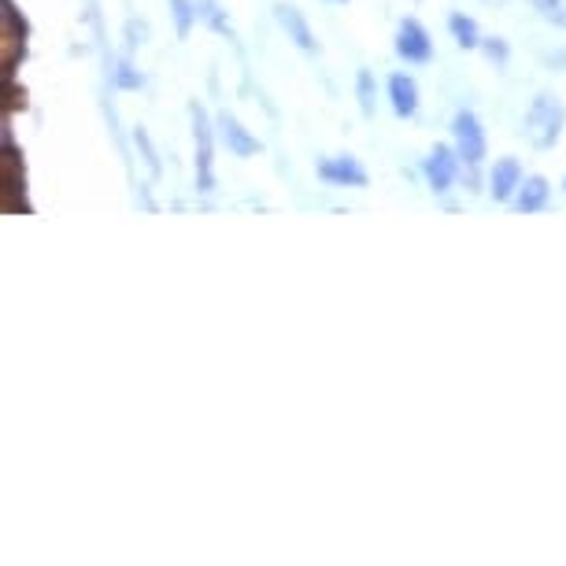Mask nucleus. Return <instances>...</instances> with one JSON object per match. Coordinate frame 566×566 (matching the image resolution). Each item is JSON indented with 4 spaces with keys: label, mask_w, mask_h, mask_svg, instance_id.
<instances>
[{
    "label": "nucleus",
    "mask_w": 566,
    "mask_h": 566,
    "mask_svg": "<svg viewBox=\"0 0 566 566\" xmlns=\"http://www.w3.org/2000/svg\"><path fill=\"white\" fill-rule=\"evenodd\" d=\"M189 126H193V167H197V193L211 197L219 186L216 178V115H208V108L200 101H189Z\"/></svg>",
    "instance_id": "1"
},
{
    "label": "nucleus",
    "mask_w": 566,
    "mask_h": 566,
    "mask_svg": "<svg viewBox=\"0 0 566 566\" xmlns=\"http://www.w3.org/2000/svg\"><path fill=\"white\" fill-rule=\"evenodd\" d=\"M566 126V108L555 93H537L526 108V119H522V137L537 148V153H548V148L559 145Z\"/></svg>",
    "instance_id": "2"
},
{
    "label": "nucleus",
    "mask_w": 566,
    "mask_h": 566,
    "mask_svg": "<svg viewBox=\"0 0 566 566\" xmlns=\"http://www.w3.org/2000/svg\"><path fill=\"white\" fill-rule=\"evenodd\" d=\"M452 145L459 159H463V170H470V175L478 178V170H482L489 159V137H485L482 119L470 108H459L452 115Z\"/></svg>",
    "instance_id": "3"
},
{
    "label": "nucleus",
    "mask_w": 566,
    "mask_h": 566,
    "mask_svg": "<svg viewBox=\"0 0 566 566\" xmlns=\"http://www.w3.org/2000/svg\"><path fill=\"white\" fill-rule=\"evenodd\" d=\"M459 175H463V159H459L455 145H433L422 159V178L433 197H448L455 189Z\"/></svg>",
    "instance_id": "4"
},
{
    "label": "nucleus",
    "mask_w": 566,
    "mask_h": 566,
    "mask_svg": "<svg viewBox=\"0 0 566 566\" xmlns=\"http://www.w3.org/2000/svg\"><path fill=\"white\" fill-rule=\"evenodd\" d=\"M392 49H397V56L408 63V67H422V63L433 60V38H430V30H426L415 15L400 19V23H397Z\"/></svg>",
    "instance_id": "5"
},
{
    "label": "nucleus",
    "mask_w": 566,
    "mask_h": 566,
    "mask_svg": "<svg viewBox=\"0 0 566 566\" xmlns=\"http://www.w3.org/2000/svg\"><path fill=\"white\" fill-rule=\"evenodd\" d=\"M216 134H219V145L227 148L230 156H238V159H252V156H260L263 153V142L255 137L249 126H244L238 115L233 112H216Z\"/></svg>",
    "instance_id": "6"
},
{
    "label": "nucleus",
    "mask_w": 566,
    "mask_h": 566,
    "mask_svg": "<svg viewBox=\"0 0 566 566\" xmlns=\"http://www.w3.org/2000/svg\"><path fill=\"white\" fill-rule=\"evenodd\" d=\"M315 175L318 181H326V186H337V189H367V167L359 164L356 156H326L315 164Z\"/></svg>",
    "instance_id": "7"
},
{
    "label": "nucleus",
    "mask_w": 566,
    "mask_h": 566,
    "mask_svg": "<svg viewBox=\"0 0 566 566\" xmlns=\"http://www.w3.org/2000/svg\"><path fill=\"white\" fill-rule=\"evenodd\" d=\"M386 97H389V108L397 119H415L422 108V90H419V82H415V74L408 71H392L389 78H386Z\"/></svg>",
    "instance_id": "8"
},
{
    "label": "nucleus",
    "mask_w": 566,
    "mask_h": 566,
    "mask_svg": "<svg viewBox=\"0 0 566 566\" xmlns=\"http://www.w3.org/2000/svg\"><path fill=\"white\" fill-rule=\"evenodd\" d=\"M274 19H277V27L285 30V38H290L296 49L307 52V56H318V38H315V30L304 19L301 8L285 4V0H277V4H274Z\"/></svg>",
    "instance_id": "9"
},
{
    "label": "nucleus",
    "mask_w": 566,
    "mask_h": 566,
    "mask_svg": "<svg viewBox=\"0 0 566 566\" xmlns=\"http://www.w3.org/2000/svg\"><path fill=\"white\" fill-rule=\"evenodd\" d=\"M522 178H526V170H522V164L515 156L496 159V164L489 167V178H485L489 197H493L496 205H511L515 193H518V186H522Z\"/></svg>",
    "instance_id": "10"
},
{
    "label": "nucleus",
    "mask_w": 566,
    "mask_h": 566,
    "mask_svg": "<svg viewBox=\"0 0 566 566\" xmlns=\"http://www.w3.org/2000/svg\"><path fill=\"white\" fill-rule=\"evenodd\" d=\"M548 205H552V181L544 175H526L515 200H511V211H518V216H541Z\"/></svg>",
    "instance_id": "11"
},
{
    "label": "nucleus",
    "mask_w": 566,
    "mask_h": 566,
    "mask_svg": "<svg viewBox=\"0 0 566 566\" xmlns=\"http://www.w3.org/2000/svg\"><path fill=\"white\" fill-rule=\"evenodd\" d=\"M448 34H452V41L463 52H482V27H478V19L474 15H467V12H452L448 15Z\"/></svg>",
    "instance_id": "12"
},
{
    "label": "nucleus",
    "mask_w": 566,
    "mask_h": 566,
    "mask_svg": "<svg viewBox=\"0 0 566 566\" xmlns=\"http://www.w3.org/2000/svg\"><path fill=\"white\" fill-rule=\"evenodd\" d=\"M197 12H200V23H205L211 34H219L227 41H238V30H233L230 12L222 8V0H197Z\"/></svg>",
    "instance_id": "13"
},
{
    "label": "nucleus",
    "mask_w": 566,
    "mask_h": 566,
    "mask_svg": "<svg viewBox=\"0 0 566 566\" xmlns=\"http://www.w3.org/2000/svg\"><path fill=\"white\" fill-rule=\"evenodd\" d=\"M167 8H170V19H175L178 38H189V34H193V27L200 23L197 0H167Z\"/></svg>",
    "instance_id": "14"
},
{
    "label": "nucleus",
    "mask_w": 566,
    "mask_h": 566,
    "mask_svg": "<svg viewBox=\"0 0 566 566\" xmlns=\"http://www.w3.org/2000/svg\"><path fill=\"white\" fill-rule=\"evenodd\" d=\"M134 148L142 153L145 167H148V175H153V178L164 175V164H159V153H156V145H153V137H148L145 126H137V130H134Z\"/></svg>",
    "instance_id": "15"
},
{
    "label": "nucleus",
    "mask_w": 566,
    "mask_h": 566,
    "mask_svg": "<svg viewBox=\"0 0 566 566\" xmlns=\"http://www.w3.org/2000/svg\"><path fill=\"white\" fill-rule=\"evenodd\" d=\"M356 97H359V112L370 119V115H374V101H378V85H374V74L367 67L356 71Z\"/></svg>",
    "instance_id": "16"
},
{
    "label": "nucleus",
    "mask_w": 566,
    "mask_h": 566,
    "mask_svg": "<svg viewBox=\"0 0 566 566\" xmlns=\"http://www.w3.org/2000/svg\"><path fill=\"white\" fill-rule=\"evenodd\" d=\"M4 23H8V41H27L30 34V23L23 15H19V8H15V0H4Z\"/></svg>",
    "instance_id": "17"
},
{
    "label": "nucleus",
    "mask_w": 566,
    "mask_h": 566,
    "mask_svg": "<svg viewBox=\"0 0 566 566\" xmlns=\"http://www.w3.org/2000/svg\"><path fill=\"white\" fill-rule=\"evenodd\" d=\"M541 12V19H548L555 27H566V0H530Z\"/></svg>",
    "instance_id": "18"
},
{
    "label": "nucleus",
    "mask_w": 566,
    "mask_h": 566,
    "mask_svg": "<svg viewBox=\"0 0 566 566\" xmlns=\"http://www.w3.org/2000/svg\"><path fill=\"white\" fill-rule=\"evenodd\" d=\"M482 52H485V56L493 60V63H500V67H504V63L511 60V45H507L504 38H485V41H482Z\"/></svg>",
    "instance_id": "19"
},
{
    "label": "nucleus",
    "mask_w": 566,
    "mask_h": 566,
    "mask_svg": "<svg viewBox=\"0 0 566 566\" xmlns=\"http://www.w3.org/2000/svg\"><path fill=\"white\" fill-rule=\"evenodd\" d=\"M145 41H148V27L137 23V19H126V52L142 49Z\"/></svg>",
    "instance_id": "20"
},
{
    "label": "nucleus",
    "mask_w": 566,
    "mask_h": 566,
    "mask_svg": "<svg viewBox=\"0 0 566 566\" xmlns=\"http://www.w3.org/2000/svg\"><path fill=\"white\" fill-rule=\"evenodd\" d=\"M329 4H348V0H329Z\"/></svg>",
    "instance_id": "21"
},
{
    "label": "nucleus",
    "mask_w": 566,
    "mask_h": 566,
    "mask_svg": "<svg viewBox=\"0 0 566 566\" xmlns=\"http://www.w3.org/2000/svg\"><path fill=\"white\" fill-rule=\"evenodd\" d=\"M563 193H566V178H563Z\"/></svg>",
    "instance_id": "22"
}]
</instances>
